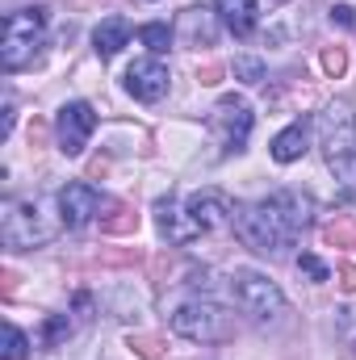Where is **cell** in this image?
I'll return each mask as SVG.
<instances>
[{
  "mask_svg": "<svg viewBox=\"0 0 356 360\" xmlns=\"http://www.w3.org/2000/svg\"><path fill=\"white\" fill-rule=\"evenodd\" d=\"M68 335H72V319H68V314H51L46 327H42V340H46V344H59V340H68Z\"/></svg>",
  "mask_w": 356,
  "mask_h": 360,
  "instance_id": "obj_22",
  "label": "cell"
},
{
  "mask_svg": "<svg viewBox=\"0 0 356 360\" xmlns=\"http://www.w3.org/2000/svg\"><path fill=\"white\" fill-rule=\"evenodd\" d=\"M306 143H310V126H306V122H293V126H285V130L272 139V160H276V164H293V160L306 155Z\"/></svg>",
  "mask_w": 356,
  "mask_h": 360,
  "instance_id": "obj_15",
  "label": "cell"
},
{
  "mask_svg": "<svg viewBox=\"0 0 356 360\" xmlns=\"http://www.w3.org/2000/svg\"><path fill=\"white\" fill-rule=\"evenodd\" d=\"M298 269L306 272L310 281H331V269H327L319 256H310V252H302V256H298Z\"/></svg>",
  "mask_w": 356,
  "mask_h": 360,
  "instance_id": "obj_24",
  "label": "cell"
},
{
  "mask_svg": "<svg viewBox=\"0 0 356 360\" xmlns=\"http://www.w3.org/2000/svg\"><path fill=\"white\" fill-rule=\"evenodd\" d=\"M235 76H243L248 84H260V80H265V63L243 55V59H235Z\"/></svg>",
  "mask_w": 356,
  "mask_h": 360,
  "instance_id": "obj_25",
  "label": "cell"
},
{
  "mask_svg": "<svg viewBox=\"0 0 356 360\" xmlns=\"http://www.w3.org/2000/svg\"><path fill=\"white\" fill-rule=\"evenodd\" d=\"M96 210H101V193H96L92 184L72 180V184H63V188H59V222H63L68 231L89 226Z\"/></svg>",
  "mask_w": 356,
  "mask_h": 360,
  "instance_id": "obj_10",
  "label": "cell"
},
{
  "mask_svg": "<svg viewBox=\"0 0 356 360\" xmlns=\"http://www.w3.org/2000/svg\"><path fill=\"white\" fill-rule=\"evenodd\" d=\"M139 38H143V46H147V51H155V55H164V51L172 46V30H168L164 21L143 25V30H139Z\"/></svg>",
  "mask_w": 356,
  "mask_h": 360,
  "instance_id": "obj_19",
  "label": "cell"
},
{
  "mask_svg": "<svg viewBox=\"0 0 356 360\" xmlns=\"http://www.w3.org/2000/svg\"><path fill=\"white\" fill-rule=\"evenodd\" d=\"M214 13L222 17V25H227L235 38H252L256 17H260V4H256V0H214Z\"/></svg>",
  "mask_w": 356,
  "mask_h": 360,
  "instance_id": "obj_13",
  "label": "cell"
},
{
  "mask_svg": "<svg viewBox=\"0 0 356 360\" xmlns=\"http://www.w3.org/2000/svg\"><path fill=\"white\" fill-rule=\"evenodd\" d=\"M155 226L168 235V243H177V248H184L189 239H197L201 231L193 226V218L184 214V210H177V201L172 197H164V201H155Z\"/></svg>",
  "mask_w": 356,
  "mask_h": 360,
  "instance_id": "obj_12",
  "label": "cell"
},
{
  "mask_svg": "<svg viewBox=\"0 0 356 360\" xmlns=\"http://www.w3.org/2000/svg\"><path fill=\"white\" fill-rule=\"evenodd\" d=\"M126 348L143 360H164V340H155V335H130Z\"/></svg>",
  "mask_w": 356,
  "mask_h": 360,
  "instance_id": "obj_20",
  "label": "cell"
},
{
  "mask_svg": "<svg viewBox=\"0 0 356 360\" xmlns=\"http://www.w3.org/2000/svg\"><path fill=\"white\" fill-rule=\"evenodd\" d=\"M101 231H105V235H134V231H139V214H134L130 205H117V201H113V214L101 218Z\"/></svg>",
  "mask_w": 356,
  "mask_h": 360,
  "instance_id": "obj_17",
  "label": "cell"
},
{
  "mask_svg": "<svg viewBox=\"0 0 356 360\" xmlns=\"http://www.w3.org/2000/svg\"><path fill=\"white\" fill-rule=\"evenodd\" d=\"M172 331L193 340V344H227L239 335L235 319L218 306V302H205V297H189L172 310Z\"/></svg>",
  "mask_w": 356,
  "mask_h": 360,
  "instance_id": "obj_3",
  "label": "cell"
},
{
  "mask_svg": "<svg viewBox=\"0 0 356 360\" xmlns=\"http://www.w3.org/2000/svg\"><path fill=\"white\" fill-rule=\"evenodd\" d=\"M319 147L327 168L344 184H356V113L348 101H331L319 113Z\"/></svg>",
  "mask_w": 356,
  "mask_h": 360,
  "instance_id": "obj_2",
  "label": "cell"
},
{
  "mask_svg": "<svg viewBox=\"0 0 356 360\" xmlns=\"http://www.w3.org/2000/svg\"><path fill=\"white\" fill-rule=\"evenodd\" d=\"M331 21H336V25H348V30H356V8H352V4H336V8H331Z\"/></svg>",
  "mask_w": 356,
  "mask_h": 360,
  "instance_id": "obj_26",
  "label": "cell"
},
{
  "mask_svg": "<svg viewBox=\"0 0 356 360\" xmlns=\"http://www.w3.org/2000/svg\"><path fill=\"white\" fill-rule=\"evenodd\" d=\"M310 214H314V201L298 188H281L265 201H248V205H235V235L243 239V248L260 252V256H276L285 248L298 243V235L310 226Z\"/></svg>",
  "mask_w": 356,
  "mask_h": 360,
  "instance_id": "obj_1",
  "label": "cell"
},
{
  "mask_svg": "<svg viewBox=\"0 0 356 360\" xmlns=\"http://www.w3.org/2000/svg\"><path fill=\"white\" fill-rule=\"evenodd\" d=\"M197 80H201V84H218V80H222V63H201V68H197Z\"/></svg>",
  "mask_w": 356,
  "mask_h": 360,
  "instance_id": "obj_28",
  "label": "cell"
},
{
  "mask_svg": "<svg viewBox=\"0 0 356 360\" xmlns=\"http://www.w3.org/2000/svg\"><path fill=\"white\" fill-rule=\"evenodd\" d=\"M0 356H4V360H25V356H30V340H25L13 323L4 327V352H0Z\"/></svg>",
  "mask_w": 356,
  "mask_h": 360,
  "instance_id": "obj_21",
  "label": "cell"
},
{
  "mask_svg": "<svg viewBox=\"0 0 356 360\" xmlns=\"http://www.w3.org/2000/svg\"><path fill=\"white\" fill-rule=\"evenodd\" d=\"M177 34H180V42H189V46H197V42L214 46V13H205V8H184L180 21H177Z\"/></svg>",
  "mask_w": 356,
  "mask_h": 360,
  "instance_id": "obj_16",
  "label": "cell"
},
{
  "mask_svg": "<svg viewBox=\"0 0 356 360\" xmlns=\"http://www.w3.org/2000/svg\"><path fill=\"white\" fill-rule=\"evenodd\" d=\"M323 72H327L331 80L348 72V55H344V46H327V51H323Z\"/></svg>",
  "mask_w": 356,
  "mask_h": 360,
  "instance_id": "obj_23",
  "label": "cell"
},
{
  "mask_svg": "<svg viewBox=\"0 0 356 360\" xmlns=\"http://www.w3.org/2000/svg\"><path fill=\"white\" fill-rule=\"evenodd\" d=\"M126 42H130V21H126V17H105V21L92 30V46H96L101 59H113Z\"/></svg>",
  "mask_w": 356,
  "mask_h": 360,
  "instance_id": "obj_14",
  "label": "cell"
},
{
  "mask_svg": "<svg viewBox=\"0 0 356 360\" xmlns=\"http://www.w3.org/2000/svg\"><path fill=\"white\" fill-rule=\"evenodd\" d=\"M168 80L172 76H168V68L160 59H139V63L126 68V92L134 101H143V105H155L168 92Z\"/></svg>",
  "mask_w": 356,
  "mask_h": 360,
  "instance_id": "obj_11",
  "label": "cell"
},
{
  "mask_svg": "<svg viewBox=\"0 0 356 360\" xmlns=\"http://www.w3.org/2000/svg\"><path fill=\"white\" fill-rule=\"evenodd\" d=\"M231 293L235 302L252 314V319H276L285 310V293L276 281H268L265 272H252V269H235L231 276Z\"/></svg>",
  "mask_w": 356,
  "mask_h": 360,
  "instance_id": "obj_6",
  "label": "cell"
},
{
  "mask_svg": "<svg viewBox=\"0 0 356 360\" xmlns=\"http://www.w3.org/2000/svg\"><path fill=\"white\" fill-rule=\"evenodd\" d=\"M184 214L193 218V226H197L201 235H214V231H222V226L235 222V205H231V197H227L222 188H201V193H193V197L184 201Z\"/></svg>",
  "mask_w": 356,
  "mask_h": 360,
  "instance_id": "obj_9",
  "label": "cell"
},
{
  "mask_svg": "<svg viewBox=\"0 0 356 360\" xmlns=\"http://www.w3.org/2000/svg\"><path fill=\"white\" fill-rule=\"evenodd\" d=\"M92 130H96V113H92L89 101H72L55 117V134H59V151L63 155H80L89 147Z\"/></svg>",
  "mask_w": 356,
  "mask_h": 360,
  "instance_id": "obj_8",
  "label": "cell"
},
{
  "mask_svg": "<svg viewBox=\"0 0 356 360\" xmlns=\"http://www.w3.org/2000/svg\"><path fill=\"white\" fill-rule=\"evenodd\" d=\"M323 243H331V248H356V218H336L331 226H323Z\"/></svg>",
  "mask_w": 356,
  "mask_h": 360,
  "instance_id": "obj_18",
  "label": "cell"
},
{
  "mask_svg": "<svg viewBox=\"0 0 356 360\" xmlns=\"http://www.w3.org/2000/svg\"><path fill=\"white\" fill-rule=\"evenodd\" d=\"M336 281H340L344 293H356V264H340L336 269Z\"/></svg>",
  "mask_w": 356,
  "mask_h": 360,
  "instance_id": "obj_27",
  "label": "cell"
},
{
  "mask_svg": "<svg viewBox=\"0 0 356 360\" xmlns=\"http://www.w3.org/2000/svg\"><path fill=\"white\" fill-rule=\"evenodd\" d=\"M51 235H55V231L42 222L38 201H17V197H8V201L0 205V239H4V248L25 252V248H34V243H46Z\"/></svg>",
  "mask_w": 356,
  "mask_h": 360,
  "instance_id": "obj_5",
  "label": "cell"
},
{
  "mask_svg": "<svg viewBox=\"0 0 356 360\" xmlns=\"http://www.w3.org/2000/svg\"><path fill=\"white\" fill-rule=\"evenodd\" d=\"M252 122H256V117H252V105H248L243 96H222V101L214 105V113H210V130H214L222 155H235V151L248 147V139H252Z\"/></svg>",
  "mask_w": 356,
  "mask_h": 360,
  "instance_id": "obj_7",
  "label": "cell"
},
{
  "mask_svg": "<svg viewBox=\"0 0 356 360\" xmlns=\"http://www.w3.org/2000/svg\"><path fill=\"white\" fill-rule=\"evenodd\" d=\"M46 34V8H17L4 17V38H0V63L4 72H21L25 63L38 59Z\"/></svg>",
  "mask_w": 356,
  "mask_h": 360,
  "instance_id": "obj_4",
  "label": "cell"
}]
</instances>
